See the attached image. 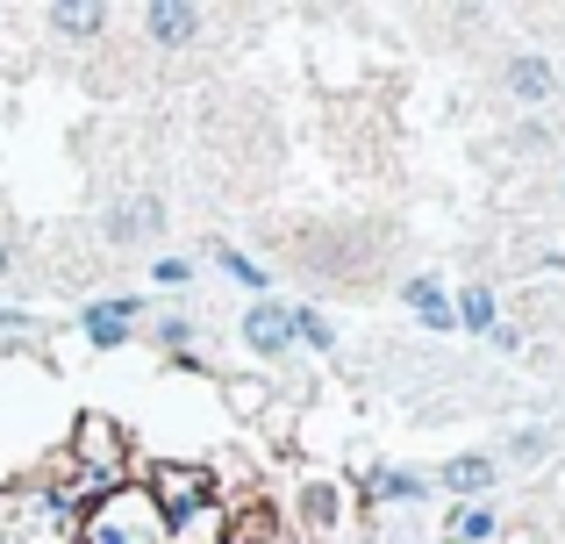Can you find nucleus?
Masks as SVG:
<instances>
[{"mask_svg":"<svg viewBox=\"0 0 565 544\" xmlns=\"http://www.w3.org/2000/svg\"><path fill=\"white\" fill-rule=\"evenodd\" d=\"M79 544H172V523L158 516L143 480H122L79 516Z\"/></svg>","mask_w":565,"mask_h":544,"instance_id":"obj_1","label":"nucleus"},{"mask_svg":"<svg viewBox=\"0 0 565 544\" xmlns=\"http://www.w3.org/2000/svg\"><path fill=\"white\" fill-rule=\"evenodd\" d=\"M143 488H151V502H158V516H166V523H186V516H201V509H207L215 473H207V466H172V459H158L151 473H143Z\"/></svg>","mask_w":565,"mask_h":544,"instance_id":"obj_2","label":"nucleus"},{"mask_svg":"<svg viewBox=\"0 0 565 544\" xmlns=\"http://www.w3.org/2000/svg\"><path fill=\"white\" fill-rule=\"evenodd\" d=\"M72 466L100 488H122V430L108 416H79V437H72Z\"/></svg>","mask_w":565,"mask_h":544,"instance_id":"obj_3","label":"nucleus"},{"mask_svg":"<svg viewBox=\"0 0 565 544\" xmlns=\"http://www.w3.org/2000/svg\"><path fill=\"white\" fill-rule=\"evenodd\" d=\"M244 344H250V351H273V359H279V351L294 344V316H287L279 301H258V308L244 316Z\"/></svg>","mask_w":565,"mask_h":544,"instance_id":"obj_4","label":"nucleus"},{"mask_svg":"<svg viewBox=\"0 0 565 544\" xmlns=\"http://www.w3.org/2000/svg\"><path fill=\"white\" fill-rule=\"evenodd\" d=\"M143 29H151L166 51H180V43L201 36V8H186V0H158V8L143 14Z\"/></svg>","mask_w":565,"mask_h":544,"instance_id":"obj_5","label":"nucleus"},{"mask_svg":"<svg viewBox=\"0 0 565 544\" xmlns=\"http://www.w3.org/2000/svg\"><path fill=\"white\" fill-rule=\"evenodd\" d=\"M501 86H509L515 100H552L558 94V72H552V57H509Z\"/></svg>","mask_w":565,"mask_h":544,"instance_id":"obj_6","label":"nucleus"},{"mask_svg":"<svg viewBox=\"0 0 565 544\" xmlns=\"http://www.w3.org/2000/svg\"><path fill=\"white\" fill-rule=\"evenodd\" d=\"M437 488L444 494H487L494 488V459H487V451H458V459H444Z\"/></svg>","mask_w":565,"mask_h":544,"instance_id":"obj_7","label":"nucleus"},{"mask_svg":"<svg viewBox=\"0 0 565 544\" xmlns=\"http://www.w3.org/2000/svg\"><path fill=\"white\" fill-rule=\"evenodd\" d=\"M129 316H137V301H129V294H122V301H100V308H86V337H94L100 351H115V344L129 337Z\"/></svg>","mask_w":565,"mask_h":544,"instance_id":"obj_8","label":"nucleus"},{"mask_svg":"<svg viewBox=\"0 0 565 544\" xmlns=\"http://www.w3.org/2000/svg\"><path fill=\"white\" fill-rule=\"evenodd\" d=\"M158 223H166V209H158V201H129L122 215H108V237L115 244H137V237H151Z\"/></svg>","mask_w":565,"mask_h":544,"instance_id":"obj_9","label":"nucleus"},{"mask_svg":"<svg viewBox=\"0 0 565 544\" xmlns=\"http://www.w3.org/2000/svg\"><path fill=\"white\" fill-rule=\"evenodd\" d=\"M408 308L429 322V330H451V301H444V287H437L429 273H423V279H408Z\"/></svg>","mask_w":565,"mask_h":544,"instance_id":"obj_10","label":"nucleus"},{"mask_svg":"<svg viewBox=\"0 0 565 544\" xmlns=\"http://www.w3.org/2000/svg\"><path fill=\"white\" fill-rule=\"evenodd\" d=\"M451 322H466V330H494V294L466 287V294H458V308H451Z\"/></svg>","mask_w":565,"mask_h":544,"instance_id":"obj_11","label":"nucleus"},{"mask_svg":"<svg viewBox=\"0 0 565 544\" xmlns=\"http://www.w3.org/2000/svg\"><path fill=\"white\" fill-rule=\"evenodd\" d=\"M301 509H308V523H316V531H330V523L344 516V494H337L330 480H316V488H308V502H301Z\"/></svg>","mask_w":565,"mask_h":544,"instance_id":"obj_12","label":"nucleus"},{"mask_svg":"<svg viewBox=\"0 0 565 544\" xmlns=\"http://www.w3.org/2000/svg\"><path fill=\"white\" fill-rule=\"evenodd\" d=\"M451 537H458V544H487V537H494V509H487V502H472V509H458V523H451Z\"/></svg>","mask_w":565,"mask_h":544,"instance_id":"obj_13","label":"nucleus"},{"mask_svg":"<svg viewBox=\"0 0 565 544\" xmlns=\"http://www.w3.org/2000/svg\"><path fill=\"white\" fill-rule=\"evenodd\" d=\"M51 22H57V29H108V8H86V0H57Z\"/></svg>","mask_w":565,"mask_h":544,"instance_id":"obj_14","label":"nucleus"},{"mask_svg":"<svg viewBox=\"0 0 565 544\" xmlns=\"http://www.w3.org/2000/svg\"><path fill=\"white\" fill-rule=\"evenodd\" d=\"M294 316V344H316V351H330V322L316 316V308H287Z\"/></svg>","mask_w":565,"mask_h":544,"instance_id":"obj_15","label":"nucleus"},{"mask_svg":"<svg viewBox=\"0 0 565 544\" xmlns=\"http://www.w3.org/2000/svg\"><path fill=\"white\" fill-rule=\"evenodd\" d=\"M373 494H380V502H423V480H415V473H380Z\"/></svg>","mask_w":565,"mask_h":544,"instance_id":"obj_16","label":"nucleus"},{"mask_svg":"<svg viewBox=\"0 0 565 544\" xmlns=\"http://www.w3.org/2000/svg\"><path fill=\"white\" fill-rule=\"evenodd\" d=\"M215 258H222V273H230V279H244V287H265V266H250L244 252H230V244H222Z\"/></svg>","mask_w":565,"mask_h":544,"instance_id":"obj_17","label":"nucleus"},{"mask_svg":"<svg viewBox=\"0 0 565 544\" xmlns=\"http://www.w3.org/2000/svg\"><path fill=\"white\" fill-rule=\"evenodd\" d=\"M158 337H166V344L186 359V344H193V322H186V316H158Z\"/></svg>","mask_w":565,"mask_h":544,"instance_id":"obj_18","label":"nucleus"},{"mask_svg":"<svg viewBox=\"0 0 565 544\" xmlns=\"http://www.w3.org/2000/svg\"><path fill=\"white\" fill-rule=\"evenodd\" d=\"M158 279H166V287H186V279H193V266H186V258H158V266H151Z\"/></svg>","mask_w":565,"mask_h":544,"instance_id":"obj_19","label":"nucleus"},{"mask_svg":"<svg viewBox=\"0 0 565 544\" xmlns=\"http://www.w3.org/2000/svg\"><path fill=\"white\" fill-rule=\"evenodd\" d=\"M515 459H544V430H523V437H515Z\"/></svg>","mask_w":565,"mask_h":544,"instance_id":"obj_20","label":"nucleus"},{"mask_svg":"<svg viewBox=\"0 0 565 544\" xmlns=\"http://www.w3.org/2000/svg\"><path fill=\"white\" fill-rule=\"evenodd\" d=\"M0 273H8V244H0Z\"/></svg>","mask_w":565,"mask_h":544,"instance_id":"obj_21","label":"nucleus"}]
</instances>
